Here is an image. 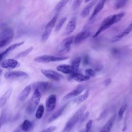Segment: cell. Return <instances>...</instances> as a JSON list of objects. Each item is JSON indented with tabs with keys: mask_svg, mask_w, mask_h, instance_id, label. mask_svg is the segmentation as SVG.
<instances>
[{
	"mask_svg": "<svg viewBox=\"0 0 132 132\" xmlns=\"http://www.w3.org/2000/svg\"><path fill=\"white\" fill-rule=\"evenodd\" d=\"M44 112V107L42 104L40 105L36 112L35 117L37 119H40L42 118Z\"/></svg>",
	"mask_w": 132,
	"mask_h": 132,
	"instance_id": "28",
	"label": "cell"
},
{
	"mask_svg": "<svg viewBox=\"0 0 132 132\" xmlns=\"http://www.w3.org/2000/svg\"><path fill=\"white\" fill-rule=\"evenodd\" d=\"M1 67L5 69H14L19 67L20 63L16 60L13 59H5L1 62Z\"/></svg>",
	"mask_w": 132,
	"mask_h": 132,
	"instance_id": "13",
	"label": "cell"
},
{
	"mask_svg": "<svg viewBox=\"0 0 132 132\" xmlns=\"http://www.w3.org/2000/svg\"><path fill=\"white\" fill-rule=\"evenodd\" d=\"M125 13L124 12L120 13L118 14H115L113 15H109L106 17L103 20L100 27L98 30L95 32V33L93 36V38H96L100 35L103 31L106 30L109 27H110L113 24L119 22L122 18L124 16Z\"/></svg>",
	"mask_w": 132,
	"mask_h": 132,
	"instance_id": "1",
	"label": "cell"
},
{
	"mask_svg": "<svg viewBox=\"0 0 132 132\" xmlns=\"http://www.w3.org/2000/svg\"><path fill=\"white\" fill-rule=\"evenodd\" d=\"M132 31V23H131L123 31L121 32L117 35H116L112 37L109 40V42L110 43H114L119 41L121 39H122L124 37L128 35L130 32Z\"/></svg>",
	"mask_w": 132,
	"mask_h": 132,
	"instance_id": "12",
	"label": "cell"
},
{
	"mask_svg": "<svg viewBox=\"0 0 132 132\" xmlns=\"http://www.w3.org/2000/svg\"><path fill=\"white\" fill-rule=\"evenodd\" d=\"M83 0H74L73 5H72V8L74 10L78 9V8L80 6Z\"/></svg>",
	"mask_w": 132,
	"mask_h": 132,
	"instance_id": "34",
	"label": "cell"
},
{
	"mask_svg": "<svg viewBox=\"0 0 132 132\" xmlns=\"http://www.w3.org/2000/svg\"><path fill=\"white\" fill-rule=\"evenodd\" d=\"M74 36H71L64 39L60 43L57 47V52L59 54H64L71 50V45L73 42Z\"/></svg>",
	"mask_w": 132,
	"mask_h": 132,
	"instance_id": "6",
	"label": "cell"
},
{
	"mask_svg": "<svg viewBox=\"0 0 132 132\" xmlns=\"http://www.w3.org/2000/svg\"><path fill=\"white\" fill-rule=\"evenodd\" d=\"M1 117H0V128H1Z\"/></svg>",
	"mask_w": 132,
	"mask_h": 132,
	"instance_id": "46",
	"label": "cell"
},
{
	"mask_svg": "<svg viewBox=\"0 0 132 132\" xmlns=\"http://www.w3.org/2000/svg\"><path fill=\"white\" fill-rule=\"evenodd\" d=\"M106 1V0H100V1L95 6L92 15L89 18V21H91L92 20H93L101 12V11L103 9L104 6Z\"/></svg>",
	"mask_w": 132,
	"mask_h": 132,
	"instance_id": "17",
	"label": "cell"
},
{
	"mask_svg": "<svg viewBox=\"0 0 132 132\" xmlns=\"http://www.w3.org/2000/svg\"><path fill=\"white\" fill-rule=\"evenodd\" d=\"M127 0H118L115 3L114 7L116 9H120L123 7L126 4Z\"/></svg>",
	"mask_w": 132,
	"mask_h": 132,
	"instance_id": "32",
	"label": "cell"
},
{
	"mask_svg": "<svg viewBox=\"0 0 132 132\" xmlns=\"http://www.w3.org/2000/svg\"><path fill=\"white\" fill-rule=\"evenodd\" d=\"M56 96L55 94L50 95L46 100V110L47 112L52 111L54 109L56 104Z\"/></svg>",
	"mask_w": 132,
	"mask_h": 132,
	"instance_id": "15",
	"label": "cell"
},
{
	"mask_svg": "<svg viewBox=\"0 0 132 132\" xmlns=\"http://www.w3.org/2000/svg\"><path fill=\"white\" fill-rule=\"evenodd\" d=\"M28 74L22 71H14L7 72L4 74V77L7 79H25L28 78Z\"/></svg>",
	"mask_w": 132,
	"mask_h": 132,
	"instance_id": "8",
	"label": "cell"
},
{
	"mask_svg": "<svg viewBox=\"0 0 132 132\" xmlns=\"http://www.w3.org/2000/svg\"><path fill=\"white\" fill-rule=\"evenodd\" d=\"M32 127V123L31 121H30L29 120L26 119L25 120L22 124L21 125V129L25 131H28V130H29Z\"/></svg>",
	"mask_w": 132,
	"mask_h": 132,
	"instance_id": "26",
	"label": "cell"
},
{
	"mask_svg": "<svg viewBox=\"0 0 132 132\" xmlns=\"http://www.w3.org/2000/svg\"><path fill=\"white\" fill-rule=\"evenodd\" d=\"M111 82V79L110 78H107V79H106L104 80V85L105 86H109Z\"/></svg>",
	"mask_w": 132,
	"mask_h": 132,
	"instance_id": "42",
	"label": "cell"
},
{
	"mask_svg": "<svg viewBox=\"0 0 132 132\" xmlns=\"http://www.w3.org/2000/svg\"><path fill=\"white\" fill-rule=\"evenodd\" d=\"M12 91V88L10 87L4 92V93L0 97V108L2 107L7 102L9 98Z\"/></svg>",
	"mask_w": 132,
	"mask_h": 132,
	"instance_id": "21",
	"label": "cell"
},
{
	"mask_svg": "<svg viewBox=\"0 0 132 132\" xmlns=\"http://www.w3.org/2000/svg\"><path fill=\"white\" fill-rule=\"evenodd\" d=\"M91 31L89 28H85L74 37L73 42L75 44H78L86 40L91 35Z\"/></svg>",
	"mask_w": 132,
	"mask_h": 132,
	"instance_id": "10",
	"label": "cell"
},
{
	"mask_svg": "<svg viewBox=\"0 0 132 132\" xmlns=\"http://www.w3.org/2000/svg\"><path fill=\"white\" fill-rule=\"evenodd\" d=\"M80 61H81V58L79 57H76L75 59H74L72 60L71 65L72 69H73L74 72H78Z\"/></svg>",
	"mask_w": 132,
	"mask_h": 132,
	"instance_id": "27",
	"label": "cell"
},
{
	"mask_svg": "<svg viewBox=\"0 0 132 132\" xmlns=\"http://www.w3.org/2000/svg\"><path fill=\"white\" fill-rule=\"evenodd\" d=\"M76 26V18L73 17L65 27V34L69 35L72 33L75 29Z\"/></svg>",
	"mask_w": 132,
	"mask_h": 132,
	"instance_id": "16",
	"label": "cell"
},
{
	"mask_svg": "<svg viewBox=\"0 0 132 132\" xmlns=\"http://www.w3.org/2000/svg\"><path fill=\"white\" fill-rule=\"evenodd\" d=\"M32 88L34 90H38L41 93H45L53 88V85L49 82L39 81L34 82Z\"/></svg>",
	"mask_w": 132,
	"mask_h": 132,
	"instance_id": "9",
	"label": "cell"
},
{
	"mask_svg": "<svg viewBox=\"0 0 132 132\" xmlns=\"http://www.w3.org/2000/svg\"><path fill=\"white\" fill-rule=\"evenodd\" d=\"M57 70L66 74H71L74 73L73 69L71 65L61 64L59 65L56 68Z\"/></svg>",
	"mask_w": 132,
	"mask_h": 132,
	"instance_id": "20",
	"label": "cell"
},
{
	"mask_svg": "<svg viewBox=\"0 0 132 132\" xmlns=\"http://www.w3.org/2000/svg\"><path fill=\"white\" fill-rule=\"evenodd\" d=\"M68 104H65L63 106H62V107H61L60 108L58 109L57 110H56L51 117L50 118L48 119V121H47V122L48 123H51L52 122H53V121L55 120L56 119H57L59 117H60L62 112H63L64 110L65 109V108H66Z\"/></svg>",
	"mask_w": 132,
	"mask_h": 132,
	"instance_id": "22",
	"label": "cell"
},
{
	"mask_svg": "<svg viewBox=\"0 0 132 132\" xmlns=\"http://www.w3.org/2000/svg\"><path fill=\"white\" fill-rule=\"evenodd\" d=\"M66 20H67V18L63 17L60 20V21L58 22V23L57 24V25H56V26L55 27V31L56 32H58V31H59L60 30V29L62 27L63 24L65 22Z\"/></svg>",
	"mask_w": 132,
	"mask_h": 132,
	"instance_id": "31",
	"label": "cell"
},
{
	"mask_svg": "<svg viewBox=\"0 0 132 132\" xmlns=\"http://www.w3.org/2000/svg\"><path fill=\"white\" fill-rule=\"evenodd\" d=\"M71 75V78L78 82H82L87 81L90 79V77L86 75H84L82 74L78 73V72H74Z\"/></svg>",
	"mask_w": 132,
	"mask_h": 132,
	"instance_id": "19",
	"label": "cell"
},
{
	"mask_svg": "<svg viewBox=\"0 0 132 132\" xmlns=\"http://www.w3.org/2000/svg\"><path fill=\"white\" fill-rule=\"evenodd\" d=\"M89 115V111L86 112L84 114L83 113L82 115L81 116V117L80 118V120H79L80 122H83L84 121H85L87 119V118L88 117Z\"/></svg>",
	"mask_w": 132,
	"mask_h": 132,
	"instance_id": "39",
	"label": "cell"
},
{
	"mask_svg": "<svg viewBox=\"0 0 132 132\" xmlns=\"http://www.w3.org/2000/svg\"><path fill=\"white\" fill-rule=\"evenodd\" d=\"M93 124V121L92 120H89L86 124V129H85L84 132H90Z\"/></svg>",
	"mask_w": 132,
	"mask_h": 132,
	"instance_id": "36",
	"label": "cell"
},
{
	"mask_svg": "<svg viewBox=\"0 0 132 132\" xmlns=\"http://www.w3.org/2000/svg\"><path fill=\"white\" fill-rule=\"evenodd\" d=\"M85 74L86 75L91 77H94L95 76V71L92 69H87L85 70Z\"/></svg>",
	"mask_w": 132,
	"mask_h": 132,
	"instance_id": "35",
	"label": "cell"
},
{
	"mask_svg": "<svg viewBox=\"0 0 132 132\" xmlns=\"http://www.w3.org/2000/svg\"><path fill=\"white\" fill-rule=\"evenodd\" d=\"M2 74H3V71L2 69H0V76L2 75Z\"/></svg>",
	"mask_w": 132,
	"mask_h": 132,
	"instance_id": "44",
	"label": "cell"
},
{
	"mask_svg": "<svg viewBox=\"0 0 132 132\" xmlns=\"http://www.w3.org/2000/svg\"><path fill=\"white\" fill-rule=\"evenodd\" d=\"M116 119V114L112 115L106 123L101 128L100 132H110Z\"/></svg>",
	"mask_w": 132,
	"mask_h": 132,
	"instance_id": "18",
	"label": "cell"
},
{
	"mask_svg": "<svg viewBox=\"0 0 132 132\" xmlns=\"http://www.w3.org/2000/svg\"><path fill=\"white\" fill-rule=\"evenodd\" d=\"M9 53H8L6 50H5L4 51L0 53V61H2V60Z\"/></svg>",
	"mask_w": 132,
	"mask_h": 132,
	"instance_id": "41",
	"label": "cell"
},
{
	"mask_svg": "<svg viewBox=\"0 0 132 132\" xmlns=\"http://www.w3.org/2000/svg\"><path fill=\"white\" fill-rule=\"evenodd\" d=\"M70 0H60L56 5L55 10L56 12L60 11L63 8H64Z\"/></svg>",
	"mask_w": 132,
	"mask_h": 132,
	"instance_id": "29",
	"label": "cell"
},
{
	"mask_svg": "<svg viewBox=\"0 0 132 132\" xmlns=\"http://www.w3.org/2000/svg\"><path fill=\"white\" fill-rule=\"evenodd\" d=\"M41 97V93L37 89L34 90L26 108V111L27 114H31L35 112L40 102Z\"/></svg>",
	"mask_w": 132,
	"mask_h": 132,
	"instance_id": "3",
	"label": "cell"
},
{
	"mask_svg": "<svg viewBox=\"0 0 132 132\" xmlns=\"http://www.w3.org/2000/svg\"><path fill=\"white\" fill-rule=\"evenodd\" d=\"M56 129V127L55 126H52L50 127H48L43 130H42L40 132H54L55 130Z\"/></svg>",
	"mask_w": 132,
	"mask_h": 132,
	"instance_id": "38",
	"label": "cell"
},
{
	"mask_svg": "<svg viewBox=\"0 0 132 132\" xmlns=\"http://www.w3.org/2000/svg\"><path fill=\"white\" fill-rule=\"evenodd\" d=\"M89 92L88 90H86L84 94L74 98L72 101L73 103H76L77 104H80L83 102L84 101H86L89 97Z\"/></svg>",
	"mask_w": 132,
	"mask_h": 132,
	"instance_id": "25",
	"label": "cell"
},
{
	"mask_svg": "<svg viewBox=\"0 0 132 132\" xmlns=\"http://www.w3.org/2000/svg\"><path fill=\"white\" fill-rule=\"evenodd\" d=\"M111 54L114 56H119L121 54V51L120 49L118 48H113L111 51Z\"/></svg>",
	"mask_w": 132,
	"mask_h": 132,
	"instance_id": "37",
	"label": "cell"
},
{
	"mask_svg": "<svg viewBox=\"0 0 132 132\" xmlns=\"http://www.w3.org/2000/svg\"><path fill=\"white\" fill-rule=\"evenodd\" d=\"M14 36V31L12 29L6 28L0 32V48L9 44Z\"/></svg>",
	"mask_w": 132,
	"mask_h": 132,
	"instance_id": "4",
	"label": "cell"
},
{
	"mask_svg": "<svg viewBox=\"0 0 132 132\" xmlns=\"http://www.w3.org/2000/svg\"><path fill=\"white\" fill-rule=\"evenodd\" d=\"M41 72L46 78L53 80L58 81L63 78L62 75L53 70L42 69Z\"/></svg>",
	"mask_w": 132,
	"mask_h": 132,
	"instance_id": "11",
	"label": "cell"
},
{
	"mask_svg": "<svg viewBox=\"0 0 132 132\" xmlns=\"http://www.w3.org/2000/svg\"><path fill=\"white\" fill-rule=\"evenodd\" d=\"M86 108L87 106L85 105L81 106L68 121L61 132H70L76 124L79 121L80 118L86 110Z\"/></svg>",
	"mask_w": 132,
	"mask_h": 132,
	"instance_id": "2",
	"label": "cell"
},
{
	"mask_svg": "<svg viewBox=\"0 0 132 132\" xmlns=\"http://www.w3.org/2000/svg\"><path fill=\"white\" fill-rule=\"evenodd\" d=\"M79 132H84V130H81L79 131Z\"/></svg>",
	"mask_w": 132,
	"mask_h": 132,
	"instance_id": "47",
	"label": "cell"
},
{
	"mask_svg": "<svg viewBox=\"0 0 132 132\" xmlns=\"http://www.w3.org/2000/svg\"><path fill=\"white\" fill-rule=\"evenodd\" d=\"M127 104H124L120 108L119 112H118V117L120 119H121L122 118V117L123 116V114H124L125 111L126 110V109L127 108Z\"/></svg>",
	"mask_w": 132,
	"mask_h": 132,
	"instance_id": "33",
	"label": "cell"
},
{
	"mask_svg": "<svg viewBox=\"0 0 132 132\" xmlns=\"http://www.w3.org/2000/svg\"><path fill=\"white\" fill-rule=\"evenodd\" d=\"M89 1H90V0H85V3H88V2H89Z\"/></svg>",
	"mask_w": 132,
	"mask_h": 132,
	"instance_id": "45",
	"label": "cell"
},
{
	"mask_svg": "<svg viewBox=\"0 0 132 132\" xmlns=\"http://www.w3.org/2000/svg\"><path fill=\"white\" fill-rule=\"evenodd\" d=\"M20 130H21V128H18L16 130H15V131L14 132H20Z\"/></svg>",
	"mask_w": 132,
	"mask_h": 132,
	"instance_id": "43",
	"label": "cell"
},
{
	"mask_svg": "<svg viewBox=\"0 0 132 132\" xmlns=\"http://www.w3.org/2000/svg\"><path fill=\"white\" fill-rule=\"evenodd\" d=\"M57 16L58 14H56L46 25L41 36V40L43 42H45L49 38L52 32V31L56 24L57 19Z\"/></svg>",
	"mask_w": 132,
	"mask_h": 132,
	"instance_id": "7",
	"label": "cell"
},
{
	"mask_svg": "<svg viewBox=\"0 0 132 132\" xmlns=\"http://www.w3.org/2000/svg\"><path fill=\"white\" fill-rule=\"evenodd\" d=\"M84 90V87L79 85L76 88H75L74 90L68 93L67 94H66L62 98L63 101H68L71 98H72L74 97L77 96L78 95H79Z\"/></svg>",
	"mask_w": 132,
	"mask_h": 132,
	"instance_id": "14",
	"label": "cell"
},
{
	"mask_svg": "<svg viewBox=\"0 0 132 132\" xmlns=\"http://www.w3.org/2000/svg\"><path fill=\"white\" fill-rule=\"evenodd\" d=\"M69 58L65 56H56L50 55H43L36 57L34 61L39 63H49L51 62H57L65 60Z\"/></svg>",
	"mask_w": 132,
	"mask_h": 132,
	"instance_id": "5",
	"label": "cell"
},
{
	"mask_svg": "<svg viewBox=\"0 0 132 132\" xmlns=\"http://www.w3.org/2000/svg\"><path fill=\"white\" fill-rule=\"evenodd\" d=\"M89 63V57L88 55H85L83 59V64L84 65H88Z\"/></svg>",
	"mask_w": 132,
	"mask_h": 132,
	"instance_id": "40",
	"label": "cell"
},
{
	"mask_svg": "<svg viewBox=\"0 0 132 132\" xmlns=\"http://www.w3.org/2000/svg\"><path fill=\"white\" fill-rule=\"evenodd\" d=\"M31 90V86L28 85L26 86L21 91L19 96V99L20 101H24L28 96Z\"/></svg>",
	"mask_w": 132,
	"mask_h": 132,
	"instance_id": "23",
	"label": "cell"
},
{
	"mask_svg": "<svg viewBox=\"0 0 132 132\" xmlns=\"http://www.w3.org/2000/svg\"><path fill=\"white\" fill-rule=\"evenodd\" d=\"M95 1H92V2H90V3H89L82 10V11L80 13L81 16L82 18L87 17L89 15L92 8L93 7V6L95 4Z\"/></svg>",
	"mask_w": 132,
	"mask_h": 132,
	"instance_id": "24",
	"label": "cell"
},
{
	"mask_svg": "<svg viewBox=\"0 0 132 132\" xmlns=\"http://www.w3.org/2000/svg\"><path fill=\"white\" fill-rule=\"evenodd\" d=\"M32 50H33V47L31 46V47L28 48L27 49H26V50H25V51L20 53L18 55H16V56L15 57V58L16 59H18V58L25 57L27 56L32 51Z\"/></svg>",
	"mask_w": 132,
	"mask_h": 132,
	"instance_id": "30",
	"label": "cell"
}]
</instances>
